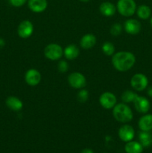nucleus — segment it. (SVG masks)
Masks as SVG:
<instances>
[{
  "mask_svg": "<svg viewBox=\"0 0 152 153\" xmlns=\"http://www.w3.org/2000/svg\"><path fill=\"white\" fill-rule=\"evenodd\" d=\"M147 94H148V95L149 96V97H152V86L151 87H149V88H148Z\"/></svg>",
  "mask_w": 152,
  "mask_h": 153,
  "instance_id": "obj_29",
  "label": "nucleus"
},
{
  "mask_svg": "<svg viewBox=\"0 0 152 153\" xmlns=\"http://www.w3.org/2000/svg\"><path fill=\"white\" fill-rule=\"evenodd\" d=\"M136 63V57L132 52L120 51L113 54L112 64L119 72H127L131 70Z\"/></svg>",
  "mask_w": 152,
  "mask_h": 153,
  "instance_id": "obj_1",
  "label": "nucleus"
},
{
  "mask_svg": "<svg viewBox=\"0 0 152 153\" xmlns=\"http://www.w3.org/2000/svg\"><path fill=\"white\" fill-rule=\"evenodd\" d=\"M69 85L75 89H82L86 85V79L82 73L74 72L68 76Z\"/></svg>",
  "mask_w": 152,
  "mask_h": 153,
  "instance_id": "obj_6",
  "label": "nucleus"
},
{
  "mask_svg": "<svg viewBox=\"0 0 152 153\" xmlns=\"http://www.w3.org/2000/svg\"><path fill=\"white\" fill-rule=\"evenodd\" d=\"M138 126L141 131H150L152 130V114H145L139 120Z\"/></svg>",
  "mask_w": 152,
  "mask_h": 153,
  "instance_id": "obj_16",
  "label": "nucleus"
},
{
  "mask_svg": "<svg viewBox=\"0 0 152 153\" xmlns=\"http://www.w3.org/2000/svg\"><path fill=\"white\" fill-rule=\"evenodd\" d=\"M80 54V50L77 46L75 44L68 45L65 49H63V55L66 59L72 61L76 59Z\"/></svg>",
  "mask_w": 152,
  "mask_h": 153,
  "instance_id": "obj_18",
  "label": "nucleus"
},
{
  "mask_svg": "<svg viewBox=\"0 0 152 153\" xmlns=\"http://www.w3.org/2000/svg\"><path fill=\"white\" fill-rule=\"evenodd\" d=\"M99 11L103 16L110 17L113 16L116 11V6L110 1H104L99 6Z\"/></svg>",
  "mask_w": 152,
  "mask_h": 153,
  "instance_id": "obj_14",
  "label": "nucleus"
},
{
  "mask_svg": "<svg viewBox=\"0 0 152 153\" xmlns=\"http://www.w3.org/2000/svg\"><path fill=\"white\" fill-rule=\"evenodd\" d=\"M4 45H5V42H4V40H3V39L0 38V48H2L3 46H4Z\"/></svg>",
  "mask_w": 152,
  "mask_h": 153,
  "instance_id": "obj_30",
  "label": "nucleus"
},
{
  "mask_svg": "<svg viewBox=\"0 0 152 153\" xmlns=\"http://www.w3.org/2000/svg\"><path fill=\"white\" fill-rule=\"evenodd\" d=\"M113 115L115 120L122 123H127L133 120L134 114L131 108L125 103L116 104L113 108Z\"/></svg>",
  "mask_w": 152,
  "mask_h": 153,
  "instance_id": "obj_2",
  "label": "nucleus"
},
{
  "mask_svg": "<svg viewBox=\"0 0 152 153\" xmlns=\"http://www.w3.org/2000/svg\"><path fill=\"white\" fill-rule=\"evenodd\" d=\"M81 153H94L93 151L92 150V149H88V148H86V149H84L82 150Z\"/></svg>",
  "mask_w": 152,
  "mask_h": 153,
  "instance_id": "obj_28",
  "label": "nucleus"
},
{
  "mask_svg": "<svg viewBox=\"0 0 152 153\" xmlns=\"http://www.w3.org/2000/svg\"><path fill=\"white\" fill-rule=\"evenodd\" d=\"M34 25L30 20H23L19 23L17 34L21 38L26 39L31 37L34 32Z\"/></svg>",
  "mask_w": 152,
  "mask_h": 153,
  "instance_id": "obj_7",
  "label": "nucleus"
},
{
  "mask_svg": "<svg viewBox=\"0 0 152 153\" xmlns=\"http://www.w3.org/2000/svg\"><path fill=\"white\" fill-rule=\"evenodd\" d=\"M44 55L50 61H58L63 55V49L58 43H50L44 49Z\"/></svg>",
  "mask_w": 152,
  "mask_h": 153,
  "instance_id": "obj_4",
  "label": "nucleus"
},
{
  "mask_svg": "<svg viewBox=\"0 0 152 153\" xmlns=\"http://www.w3.org/2000/svg\"><path fill=\"white\" fill-rule=\"evenodd\" d=\"M137 94L135 92L130 90H127V91H124L122 94V100L124 102V103H130V102H134V100L136 97H137Z\"/></svg>",
  "mask_w": 152,
  "mask_h": 153,
  "instance_id": "obj_22",
  "label": "nucleus"
},
{
  "mask_svg": "<svg viewBox=\"0 0 152 153\" xmlns=\"http://www.w3.org/2000/svg\"><path fill=\"white\" fill-rule=\"evenodd\" d=\"M80 1H82V2H88V1H89L90 0H79Z\"/></svg>",
  "mask_w": 152,
  "mask_h": 153,
  "instance_id": "obj_31",
  "label": "nucleus"
},
{
  "mask_svg": "<svg viewBox=\"0 0 152 153\" xmlns=\"http://www.w3.org/2000/svg\"><path fill=\"white\" fill-rule=\"evenodd\" d=\"M58 71L61 72V73H66L69 70L68 63H67L66 61H63V60L60 61L59 63H58Z\"/></svg>",
  "mask_w": 152,
  "mask_h": 153,
  "instance_id": "obj_26",
  "label": "nucleus"
},
{
  "mask_svg": "<svg viewBox=\"0 0 152 153\" xmlns=\"http://www.w3.org/2000/svg\"><path fill=\"white\" fill-rule=\"evenodd\" d=\"M101 50L104 55H107V56H111V55H113L115 52L114 45L110 42H105L103 43L102 46H101Z\"/></svg>",
  "mask_w": 152,
  "mask_h": 153,
  "instance_id": "obj_23",
  "label": "nucleus"
},
{
  "mask_svg": "<svg viewBox=\"0 0 152 153\" xmlns=\"http://www.w3.org/2000/svg\"><path fill=\"white\" fill-rule=\"evenodd\" d=\"M137 4L134 0H119L116 4V10L122 16L129 17L137 11Z\"/></svg>",
  "mask_w": 152,
  "mask_h": 153,
  "instance_id": "obj_3",
  "label": "nucleus"
},
{
  "mask_svg": "<svg viewBox=\"0 0 152 153\" xmlns=\"http://www.w3.org/2000/svg\"><path fill=\"white\" fill-rule=\"evenodd\" d=\"M28 6L30 10L34 13H42L48 7L47 0H28Z\"/></svg>",
  "mask_w": 152,
  "mask_h": 153,
  "instance_id": "obj_13",
  "label": "nucleus"
},
{
  "mask_svg": "<svg viewBox=\"0 0 152 153\" xmlns=\"http://www.w3.org/2000/svg\"><path fill=\"white\" fill-rule=\"evenodd\" d=\"M5 103L8 108L12 111H19L22 110L23 108V102L16 97H7Z\"/></svg>",
  "mask_w": 152,
  "mask_h": 153,
  "instance_id": "obj_17",
  "label": "nucleus"
},
{
  "mask_svg": "<svg viewBox=\"0 0 152 153\" xmlns=\"http://www.w3.org/2000/svg\"><path fill=\"white\" fill-rule=\"evenodd\" d=\"M118 134H119V138L122 141L129 142L134 139V136H135V131L131 126L125 124L119 128Z\"/></svg>",
  "mask_w": 152,
  "mask_h": 153,
  "instance_id": "obj_11",
  "label": "nucleus"
},
{
  "mask_svg": "<svg viewBox=\"0 0 152 153\" xmlns=\"http://www.w3.org/2000/svg\"><path fill=\"white\" fill-rule=\"evenodd\" d=\"M42 76L40 72L36 69H30L25 73V82L30 86H36L39 85L41 81Z\"/></svg>",
  "mask_w": 152,
  "mask_h": 153,
  "instance_id": "obj_12",
  "label": "nucleus"
},
{
  "mask_svg": "<svg viewBox=\"0 0 152 153\" xmlns=\"http://www.w3.org/2000/svg\"><path fill=\"white\" fill-rule=\"evenodd\" d=\"M125 150L127 153H142L143 151V146L139 142L131 140L127 142L125 146Z\"/></svg>",
  "mask_w": 152,
  "mask_h": 153,
  "instance_id": "obj_19",
  "label": "nucleus"
},
{
  "mask_svg": "<svg viewBox=\"0 0 152 153\" xmlns=\"http://www.w3.org/2000/svg\"><path fill=\"white\" fill-rule=\"evenodd\" d=\"M125 31L131 35H137L141 31L142 25L139 21L136 19H128L124 24Z\"/></svg>",
  "mask_w": 152,
  "mask_h": 153,
  "instance_id": "obj_10",
  "label": "nucleus"
},
{
  "mask_svg": "<svg viewBox=\"0 0 152 153\" xmlns=\"http://www.w3.org/2000/svg\"><path fill=\"white\" fill-rule=\"evenodd\" d=\"M28 0H9L10 4L13 7H19L24 5Z\"/></svg>",
  "mask_w": 152,
  "mask_h": 153,
  "instance_id": "obj_27",
  "label": "nucleus"
},
{
  "mask_svg": "<svg viewBox=\"0 0 152 153\" xmlns=\"http://www.w3.org/2000/svg\"><path fill=\"white\" fill-rule=\"evenodd\" d=\"M137 14L141 19H148L151 15V9L146 4H142L137 8Z\"/></svg>",
  "mask_w": 152,
  "mask_h": 153,
  "instance_id": "obj_20",
  "label": "nucleus"
},
{
  "mask_svg": "<svg viewBox=\"0 0 152 153\" xmlns=\"http://www.w3.org/2000/svg\"><path fill=\"white\" fill-rule=\"evenodd\" d=\"M150 24H151V27H152V16L151 17V19H150Z\"/></svg>",
  "mask_w": 152,
  "mask_h": 153,
  "instance_id": "obj_32",
  "label": "nucleus"
},
{
  "mask_svg": "<svg viewBox=\"0 0 152 153\" xmlns=\"http://www.w3.org/2000/svg\"><path fill=\"white\" fill-rule=\"evenodd\" d=\"M122 31V26L119 23H114L111 27H110V32L111 35L115 36H119L120 35Z\"/></svg>",
  "mask_w": 152,
  "mask_h": 153,
  "instance_id": "obj_24",
  "label": "nucleus"
},
{
  "mask_svg": "<svg viewBox=\"0 0 152 153\" xmlns=\"http://www.w3.org/2000/svg\"><path fill=\"white\" fill-rule=\"evenodd\" d=\"M96 43V37L93 34H86L80 40V46L84 49H92Z\"/></svg>",
  "mask_w": 152,
  "mask_h": 153,
  "instance_id": "obj_15",
  "label": "nucleus"
},
{
  "mask_svg": "<svg viewBox=\"0 0 152 153\" xmlns=\"http://www.w3.org/2000/svg\"><path fill=\"white\" fill-rule=\"evenodd\" d=\"M77 100L80 102H85L89 98V92L85 89H81L77 94Z\"/></svg>",
  "mask_w": 152,
  "mask_h": 153,
  "instance_id": "obj_25",
  "label": "nucleus"
},
{
  "mask_svg": "<svg viewBox=\"0 0 152 153\" xmlns=\"http://www.w3.org/2000/svg\"><path fill=\"white\" fill-rule=\"evenodd\" d=\"M148 85V79L145 75L142 73H137L132 76L131 79V85L137 91H142L146 89Z\"/></svg>",
  "mask_w": 152,
  "mask_h": 153,
  "instance_id": "obj_5",
  "label": "nucleus"
},
{
  "mask_svg": "<svg viewBox=\"0 0 152 153\" xmlns=\"http://www.w3.org/2000/svg\"><path fill=\"white\" fill-rule=\"evenodd\" d=\"M134 107L136 110L141 114H147L151 108V103L146 97L137 96L134 101Z\"/></svg>",
  "mask_w": 152,
  "mask_h": 153,
  "instance_id": "obj_9",
  "label": "nucleus"
},
{
  "mask_svg": "<svg viewBox=\"0 0 152 153\" xmlns=\"http://www.w3.org/2000/svg\"><path fill=\"white\" fill-rule=\"evenodd\" d=\"M117 102L116 97L111 92H104L100 96L99 103L102 108L105 109H111Z\"/></svg>",
  "mask_w": 152,
  "mask_h": 153,
  "instance_id": "obj_8",
  "label": "nucleus"
},
{
  "mask_svg": "<svg viewBox=\"0 0 152 153\" xmlns=\"http://www.w3.org/2000/svg\"><path fill=\"white\" fill-rule=\"evenodd\" d=\"M139 139L143 147H148L152 145V134L150 131H142L139 134Z\"/></svg>",
  "mask_w": 152,
  "mask_h": 153,
  "instance_id": "obj_21",
  "label": "nucleus"
}]
</instances>
